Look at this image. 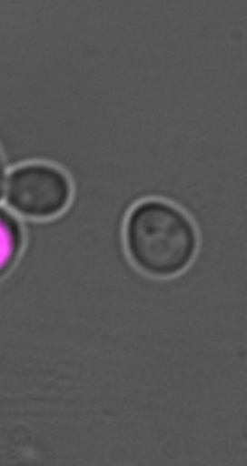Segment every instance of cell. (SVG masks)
Listing matches in <instances>:
<instances>
[{"label": "cell", "mask_w": 247, "mask_h": 466, "mask_svg": "<svg viewBox=\"0 0 247 466\" xmlns=\"http://www.w3.org/2000/svg\"><path fill=\"white\" fill-rule=\"evenodd\" d=\"M128 252L138 268L155 277H172L196 254L192 222L173 206L150 200L131 212L125 229Z\"/></svg>", "instance_id": "6da1fadb"}, {"label": "cell", "mask_w": 247, "mask_h": 466, "mask_svg": "<svg viewBox=\"0 0 247 466\" xmlns=\"http://www.w3.org/2000/svg\"><path fill=\"white\" fill-rule=\"evenodd\" d=\"M22 238L19 223L5 210H0V277H4L21 254Z\"/></svg>", "instance_id": "3957f363"}, {"label": "cell", "mask_w": 247, "mask_h": 466, "mask_svg": "<svg viewBox=\"0 0 247 466\" xmlns=\"http://www.w3.org/2000/svg\"><path fill=\"white\" fill-rule=\"evenodd\" d=\"M4 183H5V166H4V160H2V156H0V198H2V193H4Z\"/></svg>", "instance_id": "277c9868"}, {"label": "cell", "mask_w": 247, "mask_h": 466, "mask_svg": "<svg viewBox=\"0 0 247 466\" xmlns=\"http://www.w3.org/2000/svg\"><path fill=\"white\" fill-rule=\"evenodd\" d=\"M71 199V183L61 170L48 165H28L9 178L7 202L25 217L45 219L61 213Z\"/></svg>", "instance_id": "7a4b0ae2"}]
</instances>
